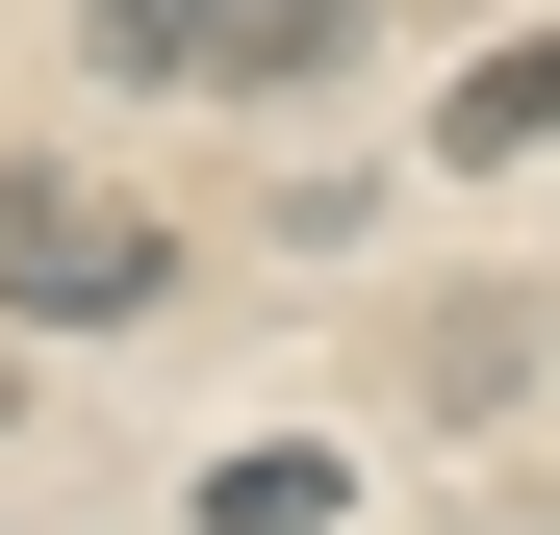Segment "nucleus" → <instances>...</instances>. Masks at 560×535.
<instances>
[{"label":"nucleus","mask_w":560,"mask_h":535,"mask_svg":"<svg viewBox=\"0 0 560 535\" xmlns=\"http://www.w3.org/2000/svg\"><path fill=\"white\" fill-rule=\"evenodd\" d=\"M0 306H153V205L77 178V153H26L0 178Z\"/></svg>","instance_id":"obj_1"},{"label":"nucleus","mask_w":560,"mask_h":535,"mask_svg":"<svg viewBox=\"0 0 560 535\" xmlns=\"http://www.w3.org/2000/svg\"><path fill=\"white\" fill-rule=\"evenodd\" d=\"M77 51L103 77H331L357 0H77Z\"/></svg>","instance_id":"obj_2"},{"label":"nucleus","mask_w":560,"mask_h":535,"mask_svg":"<svg viewBox=\"0 0 560 535\" xmlns=\"http://www.w3.org/2000/svg\"><path fill=\"white\" fill-rule=\"evenodd\" d=\"M433 153L485 178V153H560V26H510V51H458V103H433Z\"/></svg>","instance_id":"obj_3"},{"label":"nucleus","mask_w":560,"mask_h":535,"mask_svg":"<svg viewBox=\"0 0 560 535\" xmlns=\"http://www.w3.org/2000/svg\"><path fill=\"white\" fill-rule=\"evenodd\" d=\"M0 408H26V357H0Z\"/></svg>","instance_id":"obj_5"},{"label":"nucleus","mask_w":560,"mask_h":535,"mask_svg":"<svg viewBox=\"0 0 560 535\" xmlns=\"http://www.w3.org/2000/svg\"><path fill=\"white\" fill-rule=\"evenodd\" d=\"M205 535H331V460H306V433H255V460H205Z\"/></svg>","instance_id":"obj_4"}]
</instances>
